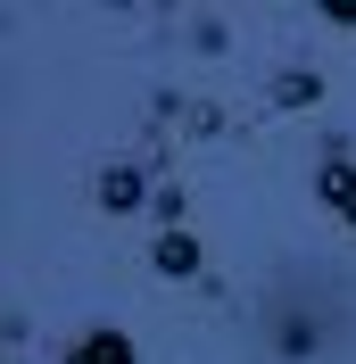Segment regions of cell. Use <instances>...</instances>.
Segmentation results:
<instances>
[{
    "label": "cell",
    "instance_id": "1",
    "mask_svg": "<svg viewBox=\"0 0 356 364\" xmlns=\"http://www.w3.org/2000/svg\"><path fill=\"white\" fill-rule=\"evenodd\" d=\"M58 364H141V348L125 323H83V331L58 340Z\"/></svg>",
    "mask_w": 356,
    "mask_h": 364
},
{
    "label": "cell",
    "instance_id": "2",
    "mask_svg": "<svg viewBox=\"0 0 356 364\" xmlns=\"http://www.w3.org/2000/svg\"><path fill=\"white\" fill-rule=\"evenodd\" d=\"M91 199L108 207V215H133V207H150L157 191H150V174H141L133 158H116V166H100V182H91Z\"/></svg>",
    "mask_w": 356,
    "mask_h": 364
},
{
    "label": "cell",
    "instance_id": "3",
    "mask_svg": "<svg viewBox=\"0 0 356 364\" xmlns=\"http://www.w3.org/2000/svg\"><path fill=\"white\" fill-rule=\"evenodd\" d=\"M150 273H157V282H199V273H207L199 232H157V240H150Z\"/></svg>",
    "mask_w": 356,
    "mask_h": 364
},
{
    "label": "cell",
    "instance_id": "4",
    "mask_svg": "<svg viewBox=\"0 0 356 364\" xmlns=\"http://www.w3.org/2000/svg\"><path fill=\"white\" fill-rule=\"evenodd\" d=\"M315 207L356 232V166H348V149H332V158L315 166Z\"/></svg>",
    "mask_w": 356,
    "mask_h": 364
},
{
    "label": "cell",
    "instance_id": "5",
    "mask_svg": "<svg viewBox=\"0 0 356 364\" xmlns=\"http://www.w3.org/2000/svg\"><path fill=\"white\" fill-rule=\"evenodd\" d=\"M266 100H273V108H315V100H323V75H315V67H273Z\"/></svg>",
    "mask_w": 356,
    "mask_h": 364
},
{
    "label": "cell",
    "instance_id": "6",
    "mask_svg": "<svg viewBox=\"0 0 356 364\" xmlns=\"http://www.w3.org/2000/svg\"><path fill=\"white\" fill-rule=\"evenodd\" d=\"M150 215H157V232H182V215H191V199H182V182H157Z\"/></svg>",
    "mask_w": 356,
    "mask_h": 364
},
{
    "label": "cell",
    "instance_id": "7",
    "mask_svg": "<svg viewBox=\"0 0 356 364\" xmlns=\"http://www.w3.org/2000/svg\"><path fill=\"white\" fill-rule=\"evenodd\" d=\"M315 17L323 25H356V0H315Z\"/></svg>",
    "mask_w": 356,
    "mask_h": 364
}]
</instances>
